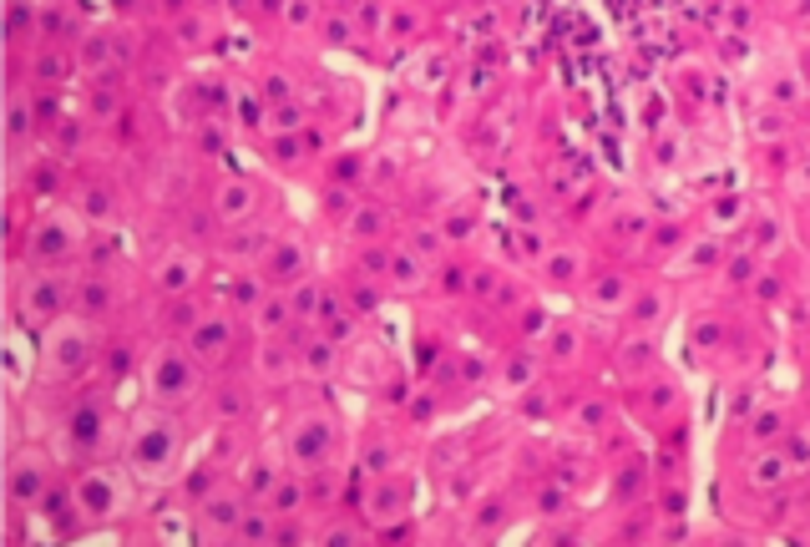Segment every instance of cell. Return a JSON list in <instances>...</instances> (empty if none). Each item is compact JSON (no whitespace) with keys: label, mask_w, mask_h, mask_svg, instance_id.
<instances>
[{"label":"cell","mask_w":810,"mask_h":547,"mask_svg":"<svg viewBox=\"0 0 810 547\" xmlns=\"http://www.w3.org/2000/svg\"><path fill=\"white\" fill-rule=\"evenodd\" d=\"M193 385H198V365L183 350H157L147 360V390L157 401H188Z\"/></svg>","instance_id":"cell-1"},{"label":"cell","mask_w":810,"mask_h":547,"mask_svg":"<svg viewBox=\"0 0 810 547\" xmlns=\"http://www.w3.org/2000/svg\"><path fill=\"white\" fill-rule=\"evenodd\" d=\"M132 461H137V472H142V477H162V472H168V466L178 461V426L152 421L147 431H137V441H132Z\"/></svg>","instance_id":"cell-2"},{"label":"cell","mask_w":810,"mask_h":547,"mask_svg":"<svg viewBox=\"0 0 810 547\" xmlns=\"http://www.w3.org/2000/svg\"><path fill=\"white\" fill-rule=\"evenodd\" d=\"M228 345H233V325L223 315L198 320V330H193V355L198 360H218V355H228Z\"/></svg>","instance_id":"cell-3"},{"label":"cell","mask_w":810,"mask_h":547,"mask_svg":"<svg viewBox=\"0 0 810 547\" xmlns=\"http://www.w3.org/2000/svg\"><path fill=\"white\" fill-rule=\"evenodd\" d=\"M330 426H324V421H304L299 431H294V456L299 461H324V456H330Z\"/></svg>","instance_id":"cell-4"},{"label":"cell","mask_w":810,"mask_h":547,"mask_svg":"<svg viewBox=\"0 0 810 547\" xmlns=\"http://www.w3.org/2000/svg\"><path fill=\"white\" fill-rule=\"evenodd\" d=\"M289 315H294V304H289L284 294H264L259 309H254V330H259V335H279V330L289 325Z\"/></svg>","instance_id":"cell-5"},{"label":"cell","mask_w":810,"mask_h":547,"mask_svg":"<svg viewBox=\"0 0 810 547\" xmlns=\"http://www.w3.org/2000/svg\"><path fill=\"white\" fill-rule=\"evenodd\" d=\"M193 279H198V264L193 259H168L157 269V284L168 289V294H183V289H193Z\"/></svg>","instance_id":"cell-6"},{"label":"cell","mask_w":810,"mask_h":547,"mask_svg":"<svg viewBox=\"0 0 810 547\" xmlns=\"http://www.w3.org/2000/svg\"><path fill=\"white\" fill-rule=\"evenodd\" d=\"M249 208H254V188H249V183H228V188L218 193V218H228V223L243 218Z\"/></svg>","instance_id":"cell-7"},{"label":"cell","mask_w":810,"mask_h":547,"mask_svg":"<svg viewBox=\"0 0 810 547\" xmlns=\"http://www.w3.org/2000/svg\"><path fill=\"white\" fill-rule=\"evenodd\" d=\"M274 487H279L274 466H269V461H254L249 477H243V497H274Z\"/></svg>","instance_id":"cell-8"},{"label":"cell","mask_w":810,"mask_h":547,"mask_svg":"<svg viewBox=\"0 0 810 547\" xmlns=\"http://www.w3.org/2000/svg\"><path fill=\"white\" fill-rule=\"evenodd\" d=\"M279 532H269V517L264 512H243L238 517V542H274Z\"/></svg>","instance_id":"cell-9"},{"label":"cell","mask_w":810,"mask_h":547,"mask_svg":"<svg viewBox=\"0 0 810 547\" xmlns=\"http://www.w3.org/2000/svg\"><path fill=\"white\" fill-rule=\"evenodd\" d=\"M259 370H264L269 380L289 375V350H279V345H274V335H264V350H259Z\"/></svg>","instance_id":"cell-10"},{"label":"cell","mask_w":810,"mask_h":547,"mask_svg":"<svg viewBox=\"0 0 810 547\" xmlns=\"http://www.w3.org/2000/svg\"><path fill=\"white\" fill-rule=\"evenodd\" d=\"M330 365H335V340H330V335H324L319 345H309V350H304V370H314V375H324V370H330Z\"/></svg>","instance_id":"cell-11"},{"label":"cell","mask_w":810,"mask_h":547,"mask_svg":"<svg viewBox=\"0 0 810 547\" xmlns=\"http://www.w3.org/2000/svg\"><path fill=\"white\" fill-rule=\"evenodd\" d=\"M385 279H390V289H411V284L421 279V269H416V259H400V254H395V259H390V274H385Z\"/></svg>","instance_id":"cell-12"},{"label":"cell","mask_w":810,"mask_h":547,"mask_svg":"<svg viewBox=\"0 0 810 547\" xmlns=\"http://www.w3.org/2000/svg\"><path fill=\"white\" fill-rule=\"evenodd\" d=\"M66 239H71V233H61V228H46V233L36 228V254H46V259H56V254H66V249H71Z\"/></svg>","instance_id":"cell-13"},{"label":"cell","mask_w":810,"mask_h":547,"mask_svg":"<svg viewBox=\"0 0 810 547\" xmlns=\"http://www.w3.org/2000/svg\"><path fill=\"white\" fill-rule=\"evenodd\" d=\"M269 264H274V274H299V269H304V254L289 244V249H274V259H269Z\"/></svg>","instance_id":"cell-14"},{"label":"cell","mask_w":810,"mask_h":547,"mask_svg":"<svg viewBox=\"0 0 810 547\" xmlns=\"http://www.w3.org/2000/svg\"><path fill=\"white\" fill-rule=\"evenodd\" d=\"M81 213H87V218H107V213H112V198H107L102 188H92V193H81Z\"/></svg>","instance_id":"cell-15"},{"label":"cell","mask_w":810,"mask_h":547,"mask_svg":"<svg viewBox=\"0 0 810 547\" xmlns=\"http://www.w3.org/2000/svg\"><path fill=\"white\" fill-rule=\"evenodd\" d=\"M350 228H355V233H380V228H385V218H380L375 208H360V213L350 218Z\"/></svg>","instance_id":"cell-16"},{"label":"cell","mask_w":810,"mask_h":547,"mask_svg":"<svg viewBox=\"0 0 810 547\" xmlns=\"http://www.w3.org/2000/svg\"><path fill=\"white\" fill-rule=\"evenodd\" d=\"M274 507L294 512V507H299V487H294V482H279V487H274Z\"/></svg>","instance_id":"cell-17"},{"label":"cell","mask_w":810,"mask_h":547,"mask_svg":"<svg viewBox=\"0 0 810 547\" xmlns=\"http://www.w3.org/2000/svg\"><path fill=\"white\" fill-rule=\"evenodd\" d=\"M324 36H330L335 46H350V21H340V16H330V21H324Z\"/></svg>","instance_id":"cell-18"},{"label":"cell","mask_w":810,"mask_h":547,"mask_svg":"<svg viewBox=\"0 0 810 547\" xmlns=\"http://www.w3.org/2000/svg\"><path fill=\"white\" fill-rule=\"evenodd\" d=\"M289 304L299 309V315H314V304H319V299H314V289H309V279H304V289H299V294H294Z\"/></svg>","instance_id":"cell-19"},{"label":"cell","mask_w":810,"mask_h":547,"mask_svg":"<svg viewBox=\"0 0 810 547\" xmlns=\"http://www.w3.org/2000/svg\"><path fill=\"white\" fill-rule=\"evenodd\" d=\"M552 274H557V279H567V274H573V259H567V254H557V259H552Z\"/></svg>","instance_id":"cell-20"},{"label":"cell","mask_w":810,"mask_h":547,"mask_svg":"<svg viewBox=\"0 0 810 547\" xmlns=\"http://www.w3.org/2000/svg\"><path fill=\"white\" fill-rule=\"evenodd\" d=\"M274 127H299V112L289 107V112H274Z\"/></svg>","instance_id":"cell-21"},{"label":"cell","mask_w":810,"mask_h":547,"mask_svg":"<svg viewBox=\"0 0 810 547\" xmlns=\"http://www.w3.org/2000/svg\"><path fill=\"white\" fill-rule=\"evenodd\" d=\"M330 208H335V213H350V193H345V188H340V193H330Z\"/></svg>","instance_id":"cell-22"}]
</instances>
